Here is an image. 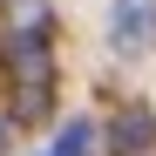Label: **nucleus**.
<instances>
[{
	"instance_id": "nucleus-4",
	"label": "nucleus",
	"mask_w": 156,
	"mask_h": 156,
	"mask_svg": "<svg viewBox=\"0 0 156 156\" xmlns=\"http://www.w3.org/2000/svg\"><path fill=\"white\" fill-rule=\"evenodd\" d=\"M14 88H20L14 109H7L14 129H20V122H48V109H55V75H41V82H14Z\"/></svg>"
},
{
	"instance_id": "nucleus-5",
	"label": "nucleus",
	"mask_w": 156,
	"mask_h": 156,
	"mask_svg": "<svg viewBox=\"0 0 156 156\" xmlns=\"http://www.w3.org/2000/svg\"><path fill=\"white\" fill-rule=\"evenodd\" d=\"M88 149H95V122H68L55 143V156H88Z\"/></svg>"
},
{
	"instance_id": "nucleus-1",
	"label": "nucleus",
	"mask_w": 156,
	"mask_h": 156,
	"mask_svg": "<svg viewBox=\"0 0 156 156\" xmlns=\"http://www.w3.org/2000/svg\"><path fill=\"white\" fill-rule=\"evenodd\" d=\"M109 48H115V55H149V48H156V0H115Z\"/></svg>"
},
{
	"instance_id": "nucleus-3",
	"label": "nucleus",
	"mask_w": 156,
	"mask_h": 156,
	"mask_svg": "<svg viewBox=\"0 0 156 156\" xmlns=\"http://www.w3.org/2000/svg\"><path fill=\"white\" fill-rule=\"evenodd\" d=\"M156 149V115L149 109H122L109 129V156H149Z\"/></svg>"
},
{
	"instance_id": "nucleus-2",
	"label": "nucleus",
	"mask_w": 156,
	"mask_h": 156,
	"mask_svg": "<svg viewBox=\"0 0 156 156\" xmlns=\"http://www.w3.org/2000/svg\"><path fill=\"white\" fill-rule=\"evenodd\" d=\"M0 55H7L14 82H41V75H48V27H14Z\"/></svg>"
},
{
	"instance_id": "nucleus-6",
	"label": "nucleus",
	"mask_w": 156,
	"mask_h": 156,
	"mask_svg": "<svg viewBox=\"0 0 156 156\" xmlns=\"http://www.w3.org/2000/svg\"><path fill=\"white\" fill-rule=\"evenodd\" d=\"M14 149V115H0V156Z\"/></svg>"
}]
</instances>
